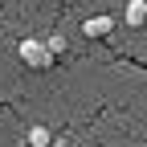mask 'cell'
<instances>
[{
    "mask_svg": "<svg viewBox=\"0 0 147 147\" xmlns=\"http://www.w3.org/2000/svg\"><path fill=\"white\" fill-rule=\"evenodd\" d=\"M123 25H127V29L147 25V0H127V8H123Z\"/></svg>",
    "mask_w": 147,
    "mask_h": 147,
    "instance_id": "cell-3",
    "label": "cell"
},
{
    "mask_svg": "<svg viewBox=\"0 0 147 147\" xmlns=\"http://www.w3.org/2000/svg\"><path fill=\"white\" fill-rule=\"evenodd\" d=\"M16 57H21V61H25L29 69H49L53 61H57L45 37H25V41L16 45Z\"/></svg>",
    "mask_w": 147,
    "mask_h": 147,
    "instance_id": "cell-1",
    "label": "cell"
},
{
    "mask_svg": "<svg viewBox=\"0 0 147 147\" xmlns=\"http://www.w3.org/2000/svg\"><path fill=\"white\" fill-rule=\"evenodd\" d=\"M115 29H119V21H115V16H106V12L86 16V21H82V37H90V41H106Z\"/></svg>",
    "mask_w": 147,
    "mask_h": 147,
    "instance_id": "cell-2",
    "label": "cell"
},
{
    "mask_svg": "<svg viewBox=\"0 0 147 147\" xmlns=\"http://www.w3.org/2000/svg\"><path fill=\"white\" fill-rule=\"evenodd\" d=\"M25 143L29 147H53V131H49V127H29Z\"/></svg>",
    "mask_w": 147,
    "mask_h": 147,
    "instance_id": "cell-4",
    "label": "cell"
},
{
    "mask_svg": "<svg viewBox=\"0 0 147 147\" xmlns=\"http://www.w3.org/2000/svg\"><path fill=\"white\" fill-rule=\"evenodd\" d=\"M45 41H49V49H53V57L65 53V37H45Z\"/></svg>",
    "mask_w": 147,
    "mask_h": 147,
    "instance_id": "cell-5",
    "label": "cell"
}]
</instances>
